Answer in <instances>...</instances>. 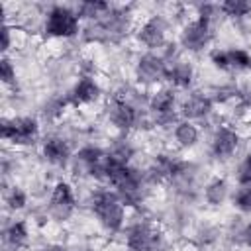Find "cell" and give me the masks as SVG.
<instances>
[{
	"label": "cell",
	"mask_w": 251,
	"mask_h": 251,
	"mask_svg": "<svg viewBox=\"0 0 251 251\" xmlns=\"http://www.w3.org/2000/svg\"><path fill=\"white\" fill-rule=\"evenodd\" d=\"M39 251H67L63 245H59V243H47V245H43Z\"/></svg>",
	"instance_id": "cell-32"
},
{
	"label": "cell",
	"mask_w": 251,
	"mask_h": 251,
	"mask_svg": "<svg viewBox=\"0 0 251 251\" xmlns=\"http://www.w3.org/2000/svg\"><path fill=\"white\" fill-rule=\"evenodd\" d=\"M212 25L214 24L202 16H196L194 20L186 22L182 25V31L178 37L180 47L190 53H198V51L206 49L212 41Z\"/></svg>",
	"instance_id": "cell-5"
},
{
	"label": "cell",
	"mask_w": 251,
	"mask_h": 251,
	"mask_svg": "<svg viewBox=\"0 0 251 251\" xmlns=\"http://www.w3.org/2000/svg\"><path fill=\"white\" fill-rule=\"evenodd\" d=\"M192 78H194V67L182 57H176L171 63H167V80L173 82V86L186 88L192 84Z\"/></svg>",
	"instance_id": "cell-17"
},
{
	"label": "cell",
	"mask_w": 251,
	"mask_h": 251,
	"mask_svg": "<svg viewBox=\"0 0 251 251\" xmlns=\"http://www.w3.org/2000/svg\"><path fill=\"white\" fill-rule=\"evenodd\" d=\"M90 208L98 224L106 231L110 233L122 231L126 222V204L120 200V196L114 190H108V188L94 190L90 196Z\"/></svg>",
	"instance_id": "cell-1"
},
{
	"label": "cell",
	"mask_w": 251,
	"mask_h": 251,
	"mask_svg": "<svg viewBox=\"0 0 251 251\" xmlns=\"http://www.w3.org/2000/svg\"><path fill=\"white\" fill-rule=\"evenodd\" d=\"M233 206L243 214H251V186H241L233 194Z\"/></svg>",
	"instance_id": "cell-26"
},
{
	"label": "cell",
	"mask_w": 251,
	"mask_h": 251,
	"mask_svg": "<svg viewBox=\"0 0 251 251\" xmlns=\"http://www.w3.org/2000/svg\"><path fill=\"white\" fill-rule=\"evenodd\" d=\"M220 10L229 18H245L251 14V4L245 0H227L220 4Z\"/></svg>",
	"instance_id": "cell-22"
},
{
	"label": "cell",
	"mask_w": 251,
	"mask_h": 251,
	"mask_svg": "<svg viewBox=\"0 0 251 251\" xmlns=\"http://www.w3.org/2000/svg\"><path fill=\"white\" fill-rule=\"evenodd\" d=\"M98 98H100V84L92 75H82L67 94L71 106H86L96 102Z\"/></svg>",
	"instance_id": "cell-13"
},
{
	"label": "cell",
	"mask_w": 251,
	"mask_h": 251,
	"mask_svg": "<svg viewBox=\"0 0 251 251\" xmlns=\"http://www.w3.org/2000/svg\"><path fill=\"white\" fill-rule=\"evenodd\" d=\"M237 239H239L241 245L251 247V222H247V224L237 231Z\"/></svg>",
	"instance_id": "cell-30"
},
{
	"label": "cell",
	"mask_w": 251,
	"mask_h": 251,
	"mask_svg": "<svg viewBox=\"0 0 251 251\" xmlns=\"http://www.w3.org/2000/svg\"><path fill=\"white\" fill-rule=\"evenodd\" d=\"M0 78L4 84H12L16 80V67L12 65V61L4 55L0 61Z\"/></svg>",
	"instance_id": "cell-29"
},
{
	"label": "cell",
	"mask_w": 251,
	"mask_h": 251,
	"mask_svg": "<svg viewBox=\"0 0 251 251\" xmlns=\"http://www.w3.org/2000/svg\"><path fill=\"white\" fill-rule=\"evenodd\" d=\"M110 4L108 2H80L76 6V14L80 20H86V22H98L102 20L108 12H110Z\"/></svg>",
	"instance_id": "cell-21"
},
{
	"label": "cell",
	"mask_w": 251,
	"mask_h": 251,
	"mask_svg": "<svg viewBox=\"0 0 251 251\" xmlns=\"http://www.w3.org/2000/svg\"><path fill=\"white\" fill-rule=\"evenodd\" d=\"M212 98L208 94L202 92H192L180 106V114L184 116V120L194 122V120H204L210 112H212Z\"/></svg>",
	"instance_id": "cell-16"
},
{
	"label": "cell",
	"mask_w": 251,
	"mask_h": 251,
	"mask_svg": "<svg viewBox=\"0 0 251 251\" xmlns=\"http://www.w3.org/2000/svg\"><path fill=\"white\" fill-rule=\"evenodd\" d=\"M27 241H29V231H27V224L24 220L12 222L4 229V245L8 247V251H20V249L27 247Z\"/></svg>",
	"instance_id": "cell-18"
},
{
	"label": "cell",
	"mask_w": 251,
	"mask_h": 251,
	"mask_svg": "<svg viewBox=\"0 0 251 251\" xmlns=\"http://www.w3.org/2000/svg\"><path fill=\"white\" fill-rule=\"evenodd\" d=\"M6 204H8L10 210L18 212V210L25 208V204H27V194H25L22 188L14 186V188L8 190V194H6Z\"/></svg>",
	"instance_id": "cell-25"
},
{
	"label": "cell",
	"mask_w": 251,
	"mask_h": 251,
	"mask_svg": "<svg viewBox=\"0 0 251 251\" xmlns=\"http://www.w3.org/2000/svg\"><path fill=\"white\" fill-rule=\"evenodd\" d=\"M10 47H12V27L8 24H4V27H2V53H8Z\"/></svg>",
	"instance_id": "cell-31"
},
{
	"label": "cell",
	"mask_w": 251,
	"mask_h": 251,
	"mask_svg": "<svg viewBox=\"0 0 251 251\" xmlns=\"http://www.w3.org/2000/svg\"><path fill=\"white\" fill-rule=\"evenodd\" d=\"M137 41L147 49L167 45V22L163 16H151L137 27Z\"/></svg>",
	"instance_id": "cell-12"
},
{
	"label": "cell",
	"mask_w": 251,
	"mask_h": 251,
	"mask_svg": "<svg viewBox=\"0 0 251 251\" xmlns=\"http://www.w3.org/2000/svg\"><path fill=\"white\" fill-rule=\"evenodd\" d=\"M135 78L139 84L153 86L161 80H167V63L161 55L145 53L135 63Z\"/></svg>",
	"instance_id": "cell-10"
},
{
	"label": "cell",
	"mask_w": 251,
	"mask_h": 251,
	"mask_svg": "<svg viewBox=\"0 0 251 251\" xmlns=\"http://www.w3.org/2000/svg\"><path fill=\"white\" fill-rule=\"evenodd\" d=\"M75 208H76V200H75L73 186L65 180L55 182L51 196H49V202H47L49 218L55 222H67L75 214Z\"/></svg>",
	"instance_id": "cell-6"
},
{
	"label": "cell",
	"mask_w": 251,
	"mask_h": 251,
	"mask_svg": "<svg viewBox=\"0 0 251 251\" xmlns=\"http://www.w3.org/2000/svg\"><path fill=\"white\" fill-rule=\"evenodd\" d=\"M41 155L43 159L53 165V167H67L71 163V147L67 143V139L59 137V135H51L43 141L41 145Z\"/></svg>",
	"instance_id": "cell-15"
},
{
	"label": "cell",
	"mask_w": 251,
	"mask_h": 251,
	"mask_svg": "<svg viewBox=\"0 0 251 251\" xmlns=\"http://www.w3.org/2000/svg\"><path fill=\"white\" fill-rule=\"evenodd\" d=\"M106 159H108V151L96 145H84L73 155L71 165L75 175L106 180Z\"/></svg>",
	"instance_id": "cell-3"
},
{
	"label": "cell",
	"mask_w": 251,
	"mask_h": 251,
	"mask_svg": "<svg viewBox=\"0 0 251 251\" xmlns=\"http://www.w3.org/2000/svg\"><path fill=\"white\" fill-rule=\"evenodd\" d=\"M108 155H110L112 159L120 161V163L129 165V161H131V157H133V147H131L129 141L118 139V141H114V145H112V149L108 151Z\"/></svg>",
	"instance_id": "cell-23"
},
{
	"label": "cell",
	"mask_w": 251,
	"mask_h": 251,
	"mask_svg": "<svg viewBox=\"0 0 251 251\" xmlns=\"http://www.w3.org/2000/svg\"><path fill=\"white\" fill-rule=\"evenodd\" d=\"M149 112L153 116V124L167 127L176 120V112H175V92L171 88H159L155 90L149 100Z\"/></svg>",
	"instance_id": "cell-9"
},
{
	"label": "cell",
	"mask_w": 251,
	"mask_h": 251,
	"mask_svg": "<svg viewBox=\"0 0 251 251\" xmlns=\"http://www.w3.org/2000/svg\"><path fill=\"white\" fill-rule=\"evenodd\" d=\"M210 147H212V155L216 159H220V161L229 159L239 147V135L235 129H231L227 126H220L212 135Z\"/></svg>",
	"instance_id": "cell-14"
},
{
	"label": "cell",
	"mask_w": 251,
	"mask_h": 251,
	"mask_svg": "<svg viewBox=\"0 0 251 251\" xmlns=\"http://www.w3.org/2000/svg\"><path fill=\"white\" fill-rule=\"evenodd\" d=\"M106 112H108L110 124L120 131H129L131 127H135L139 124L137 108L126 98H114L112 102H108V110Z\"/></svg>",
	"instance_id": "cell-11"
},
{
	"label": "cell",
	"mask_w": 251,
	"mask_h": 251,
	"mask_svg": "<svg viewBox=\"0 0 251 251\" xmlns=\"http://www.w3.org/2000/svg\"><path fill=\"white\" fill-rule=\"evenodd\" d=\"M210 61L216 69L220 71H231L229 67V57H227V49H214L210 53Z\"/></svg>",
	"instance_id": "cell-28"
},
{
	"label": "cell",
	"mask_w": 251,
	"mask_h": 251,
	"mask_svg": "<svg viewBox=\"0 0 251 251\" xmlns=\"http://www.w3.org/2000/svg\"><path fill=\"white\" fill-rule=\"evenodd\" d=\"M43 31L49 37L71 39L82 31L80 29V18H78L76 10H73L69 6H61V4L51 6L47 10V16H45Z\"/></svg>",
	"instance_id": "cell-2"
},
{
	"label": "cell",
	"mask_w": 251,
	"mask_h": 251,
	"mask_svg": "<svg viewBox=\"0 0 251 251\" xmlns=\"http://www.w3.org/2000/svg\"><path fill=\"white\" fill-rule=\"evenodd\" d=\"M173 137H175L176 147H180V149H190V147H194V145L198 143L200 131H198V127H196L194 122L182 120V122H176V124H175Z\"/></svg>",
	"instance_id": "cell-19"
},
{
	"label": "cell",
	"mask_w": 251,
	"mask_h": 251,
	"mask_svg": "<svg viewBox=\"0 0 251 251\" xmlns=\"http://www.w3.org/2000/svg\"><path fill=\"white\" fill-rule=\"evenodd\" d=\"M114 186V192L120 196V200L127 206H139L143 202V196H145V186H147V180H145V175L139 173L137 169H133L131 165L112 182Z\"/></svg>",
	"instance_id": "cell-4"
},
{
	"label": "cell",
	"mask_w": 251,
	"mask_h": 251,
	"mask_svg": "<svg viewBox=\"0 0 251 251\" xmlns=\"http://www.w3.org/2000/svg\"><path fill=\"white\" fill-rule=\"evenodd\" d=\"M37 135H39V124L29 116L2 120V137L14 145H29L37 139Z\"/></svg>",
	"instance_id": "cell-8"
},
{
	"label": "cell",
	"mask_w": 251,
	"mask_h": 251,
	"mask_svg": "<svg viewBox=\"0 0 251 251\" xmlns=\"http://www.w3.org/2000/svg\"><path fill=\"white\" fill-rule=\"evenodd\" d=\"M237 180L241 186H251V153L243 157V161L237 167Z\"/></svg>",
	"instance_id": "cell-27"
},
{
	"label": "cell",
	"mask_w": 251,
	"mask_h": 251,
	"mask_svg": "<svg viewBox=\"0 0 251 251\" xmlns=\"http://www.w3.org/2000/svg\"><path fill=\"white\" fill-rule=\"evenodd\" d=\"M127 251H161L163 235L147 222H137L127 227L126 233Z\"/></svg>",
	"instance_id": "cell-7"
},
{
	"label": "cell",
	"mask_w": 251,
	"mask_h": 251,
	"mask_svg": "<svg viewBox=\"0 0 251 251\" xmlns=\"http://www.w3.org/2000/svg\"><path fill=\"white\" fill-rule=\"evenodd\" d=\"M227 192H229V186H227L226 178L216 176L204 186V200H206V204L216 208V206H222L227 200Z\"/></svg>",
	"instance_id": "cell-20"
},
{
	"label": "cell",
	"mask_w": 251,
	"mask_h": 251,
	"mask_svg": "<svg viewBox=\"0 0 251 251\" xmlns=\"http://www.w3.org/2000/svg\"><path fill=\"white\" fill-rule=\"evenodd\" d=\"M231 71H247L251 69V55L245 49H227Z\"/></svg>",
	"instance_id": "cell-24"
}]
</instances>
